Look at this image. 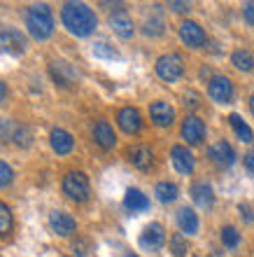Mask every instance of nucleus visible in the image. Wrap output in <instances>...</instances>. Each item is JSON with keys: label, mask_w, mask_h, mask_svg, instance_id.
I'll return each mask as SVG.
<instances>
[{"label": "nucleus", "mask_w": 254, "mask_h": 257, "mask_svg": "<svg viewBox=\"0 0 254 257\" xmlns=\"http://www.w3.org/2000/svg\"><path fill=\"white\" fill-rule=\"evenodd\" d=\"M184 73V63L177 54H163L156 59V75L163 82H177Z\"/></svg>", "instance_id": "5"}, {"label": "nucleus", "mask_w": 254, "mask_h": 257, "mask_svg": "<svg viewBox=\"0 0 254 257\" xmlns=\"http://www.w3.org/2000/svg\"><path fill=\"white\" fill-rule=\"evenodd\" d=\"M110 26H112V31L119 38H131V35L135 33V24H133V19L128 17L126 12H114L112 17H110Z\"/></svg>", "instance_id": "16"}, {"label": "nucleus", "mask_w": 254, "mask_h": 257, "mask_svg": "<svg viewBox=\"0 0 254 257\" xmlns=\"http://www.w3.org/2000/svg\"><path fill=\"white\" fill-rule=\"evenodd\" d=\"M145 33H147V35H159V33H163V21H161V19H149L147 26H145Z\"/></svg>", "instance_id": "32"}, {"label": "nucleus", "mask_w": 254, "mask_h": 257, "mask_svg": "<svg viewBox=\"0 0 254 257\" xmlns=\"http://www.w3.org/2000/svg\"><path fill=\"white\" fill-rule=\"evenodd\" d=\"M12 138H14V143L19 145V148H28L31 145V128L28 126H17L14 128V134H12Z\"/></svg>", "instance_id": "30"}, {"label": "nucleus", "mask_w": 254, "mask_h": 257, "mask_svg": "<svg viewBox=\"0 0 254 257\" xmlns=\"http://www.w3.org/2000/svg\"><path fill=\"white\" fill-rule=\"evenodd\" d=\"M124 206L128 210H133V213H140V210L149 208V199L140 190H128L126 196H124Z\"/></svg>", "instance_id": "21"}, {"label": "nucleus", "mask_w": 254, "mask_h": 257, "mask_svg": "<svg viewBox=\"0 0 254 257\" xmlns=\"http://www.w3.org/2000/svg\"><path fill=\"white\" fill-rule=\"evenodd\" d=\"M14 227V217H12V210L7 203L0 201V238H5Z\"/></svg>", "instance_id": "26"}, {"label": "nucleus", "mask_w": 254, "mask_h": 257, "mask_svg": "<svg viewBox=\"0 0 254 257\" xmlns=\"http://www.w3.org/2000/svg\"><path fill=\"white\" fill-rule=\"evenodd\" d=\"M0 52L12 56H21L26 52V35L12 26L0 28Z\"/></svg>", "instance_id": "4"}, {"label": "nucleus", "mask_w": 254, "mask_h": 257, "mask_svg": "<svg viewBox=\"0 0 254 257\" xmlns=\"http://www.w3.org/2000/svg\"><path fill=\"white\" fill-rule=\"evenodd\" d=\"M52 75H54V80H56V84H63V87H68V84L75 80V70L68 66L66 61H54Z\"/></svg>", "instance_id": "22"}, {"label": "nucleus", "mask_w": 254, "mask_h": 257, "mask_svg": "<svg viewBox=\"0 0 254 257\" xmlns=\"http://www.w3.org/2000/svg\"><path fill=\"white\" fill-rule=\"evenodd\" d=\"M228 124L233 126L235 136H238L242 143H252L254 141V131L249 128V124H245V119H242L240 115H228Z\"/></svg>", "instance_id": "23"}, {"label": "nucleus", "mask_w": 254, "mask_h": 257, "mask_svg": "<svg viewBox=\"0 0 254 257\" xmlns=\"http://www.w3.org/2000/svg\"><path fill=\"white\" fill-rule=\"evenodd\" d=\"M154 194H156V199H159L161 203H170L177 199V185L175 183H156Z\"/></svg>", "instance_id": "25"}, {"label": "nucleus", "mask_w": 254, "mask_h": 257, "mask_svg": "<svg viewBox=\"0 0 254 257\" xmlns=\"http://www.w3.org/2000/svg\"><path fill=\"white\" fill-rule=\"evenodd\" d=\"M191 199H194L196 206L201 208H210L214 203V192L207 183H194L191 185Z\"/></svg>", "instance_id": "20"}, {"label": "nucleus", "mask_w": 254, "mask_h": 257, "mask_svg": "<svg viewBox=\"0 0 254 257\" xmlns=\"http://www.w3.org/2000/svg\"><path fill=\"white\" fill-rule=\"evenodd\" d=\"M49 143H52V150L56 155H70L75 148V138L68 134L66 128H52Z\"/></svg>", "instance_id": "15"}, {"label": "nucleus", "mask_w": 254, "mask_h": 257, "mask_svg": "<svg viewBox=\"0 0 254 257\" xmlns=\"http://www.w3.org/2000/svg\"><path fill=\"white\" fill-rule=\"evenodd\" d=\"M249 108H252V112H254V94H252V98H249Z\"/></svg>", "instance_id": "39"}, {"label": "nucleus", "mask_w": 254, "mask_h": 257, "mask_svg": "<svg viewBox=\"0 0 254 257\" xmlns=\"http://www.w3.org/2000/svg\"><path fill=\"white\" fill-rule=\"evenodd\" d=\"M63 192L68 194V199H73V201L82 203L89 199V178L82 173V171H70L66 178H63Z\"/></svg>", "instance_id": "3"}, {"label": "nucleus", "mask_w": 254, "mask_h": 257, "mask_svg": "<svg viewBox=\"0 0 254 257\" xmlns=\"http://www.w3.org/2000/svg\"><path fill=\"white\" fill-rule=\"evenodd\" d=\"M207 94H210V98L214 103H231V98H233V82L224 77V75H217L207 84Z\"/></svg>", "instance_id": "6"}, {"label": "nucleus", "mask_w": 254, "mask_h": 257, "mask_svg": "<svg viewBox=\"0 0 254 257\" xmlns=\"http://www.w3.org/2000/svg\"><path fill=\"white\" fill-rule=\"evenodd\" d=\"M170 162H173L175 171L182 173V176H189V173L194 171V166H196L194 155H191L189 148H184V145H175V148L170 150Z\"/></svg>", "instance_id": "10"}, {"label": "nucleus", "mask_w": 254, "mask_h": 257, "mask_svg": "<svg viewBox=\"0 0 254 257\" xmlns=\"http://www.w3.org/2000/svg\"><path fill=\"white\" fill-rule=\"evenodd\" d=\"M14 128H17V126H12V122H10V119H0V138H12Z\"/></svg>", "instance_id": "33"}, {"label": "nucleus", "mask_w": 254, "mask_h": 257, "mask_svg": "<svg viewBox=\"0 0 254 257\" xmlns=\"http://www.w3.org/2000/svg\"><path fill=\"white\" fill-rule=\"evenodd\" d=\"M242 14H245V19H247L249 24H254V0L242 5Z\"/></svg>", "instance_id": "34"}, {"label": "nucleus", "mask_w": 254, "mask_h": 257, "mask_svg": "<svg viewBox=\"0 0 254 257\" xmlns=\"http://www.w3.org/2000/svg\"><path fill=\"white\" fill-rule=\"evenodd\" d=\"M221 243L226 245V248H238V243H240V234H238V229L235 227H224L221 229Z\"/></svg>", "instance_id": "27"}, {"label": "nucleus", "mask_w": 254, "mask_h": 257, "mask_svg": "<svg viewBox=\"0 0 254 257\" xmlns=\"http://www.w3.org/2000/svg\"><path fill=\"white\" fill-rule=\"evenodd\" d=\"M26 28L35 40H49L54 33V17L49 5L45 3H35L28 7L26 14Z\"/></svg>", "instance_id": "2"}, {"label": "nucleus", "mask_w": 254, "mask_h": 257, "mask_svg": "<svg viewBox=\"0 0 254 257\" xmlns=\"http://www.w3.org/2000/svg\"><path fill=\"white\" fill-rule=\"evenodd\" d=\"M182 138L189 143V145H201L203 138H205V124L203 119H198L196 115H189L182 124Z\"/></svg>", "instance_id": "8"}, {"label": "nucleus", "mask_w": 254, "mask_h": 257, "mask_svg": "<svg viewBox=\"0 0 254 257\" xmlns=\"http://www.w3.org/2000/svg\"><path fill=\"white\" fill-rule=\"evenodd\" d=\"M94 56H98V59H107V61L119 59V54H117V52H114L107 42H96V45H94Z\"/></svg>", "instance_id": "28"}, {"label": "nucleus", "mask_w": 254, "mask_h": 257, "mask_svg": "<svg viewBox=\"0 0 254 257\" xmlns=\"http://www.w3.org/2000/svg\"><path fill=\"white\" fill-rule=\"evenodd\" d=\"M240 210H242V220H247V222H249V220H252V213H249V208L245 206V203H242Z\"/></svg>", "instance_id": "37"}, {"label": "nucleus", "mask_w": 254, "mask_h": 257, "mask_svg": "<svg viewBox=\"0 0 254 257\" xmlns=\"http://www.w3.org/2000/svg\"><path fill=\"white\" fill-rule=\"evenodd\" d=\"M5 96H7V89H5V84L0 82V103L5 101Z\"/></svg>", "instance_id": "38"}, {"label": "nucleus", "mask_w": 254, "mask_h": 257, "mask_svg": "<svg viewBox=\"0 0 254 257\" xmlns=\"http://www.w3.org/2000/svg\"><path fill=\"white\" fill-rule=\"evenodd\" d=\"M124 257H138V255H135V252H126V255H124Z\"/></svg>", "instance_id": "40"}, {"label": "nucleus", "mask_w": 254, "mask_h": 257, "mask_svg": "<svg viewBox=\"0 0 254 257\" xmlns=\"http://www.w3.org/2000/svg\"><path fill=\"white\" fill-rule=\"evenodd\" d=\"M245 169H247L249 173H254V152L245 155Z\"/></svg>", "instance_id": "35"}, {"label": "nucleus", "mask_w": 254, "mask_h": 257, "mask_svg": "<svg viewBox=\"0 0 254 257\" xmlns=\"http://www.w3.org/2000/svg\"><path fill=\"white\" fill-rule=\"evenodd\" d=\"M61 21L77 38H89L98 26L96 12L84 3H66L61 10Z\"/></svg>", "instance_id": "1"}, {"label": "nucleus", "mask_w": 254, "mask_h": 257, "mask_svg": "<svg viewBox=\"0 0 254 257\" xmlns=\"http://www.w3.org/2000/svg\"><path fill=\"white\" fill-rule=\"evenodd\" d=\"M231 63H233L238 70L247 73V70H252L254 68V56L249 54L247 49H235L233 54H231Z\"/></svg>", "instance_id": "24"}, {"label": "nucleus", "mask_w": 254, "mask_h": 257, "mask_svg": "<svg viewBox=\"0 0 254 257\" xmlns=\"http://www.w3.org/2000/svg\"><path fill=\"white\" fill-rule=\"evenodd\" d=\"M170 7H173L175 12H187L191 5H189V3H170Z\"/></svg>", "instance_id": "36"}, {"label": "nucleus", "mask_w": 254, "mask_h": 257, "mask_svg": "<svg viewBox=\"0 0 254 257\" xmlns=\"http://www.w3.org/2000/svg\"><path fill=\"white\" fill-rule=\"evenodd\" d=\"M117 122H119V128L124 131V134H138L142 128V119H140V112L135 108H131V105H126V108H121L119 112H117Z\"/></svg>", "instance_id": "12"}, {"label": "nucleus", "mask_w": 254, "mask_h": 257, "mask_svg": "<svg viewBox=\"0 0 254 257\" xmlns=\"http://www.w3.org/2000/svg\"><path fill=\"white\" fill-rule=\"evenodd\" d=\"M149 117L156 126H170L175 119V108L168 101H154L149 105Z\"/></svg>", "instance_id": "13"}, {"label": "nucleus", "mask_w": 254, "mask_h": 257, "mask_svg": "<svg viewBox=\"0 0 254 257\" xmlns=\"http://www.w3.org/2000/svg\"><path fill=\"white\" fill-rule=\"evenodd\" d=\"M166 243V231L159 222H152L145 227V231L140 234V245L145 250H159L161 245Z\"/></svg>", "instance_id": "11"}, {"label": "nucleus", "mask_w": 254, "mask_h": 257, "mask_svg": "<svg viewBox=\"0 0 254 257\" xmlns=\"http://www.w3.org/2000/svg\"><path fill=\"white\" fill-rule=\"evenodd\" d=\"M94 138H96V143H98L103 150H112L114 145H117V136H114L112 126H110L105 119L96 122V126H94Z\"/></svg>", "instance_id": "19"}, {"label": "nucleus", "mask_w": 254, "mask_h": 257, "mask_svg": "<svg viewBox=\"0 0 254 257\" xmlns=\"http://www.w3.org/2000/svg\"><path fill=\"white\" fill-rule=\"evenodd\" d=\"M170 250H173L175 257H184L189 250L187 241H184V236L182 234H173V238H170Z\"/></svg>", "instance_id": "29"}, {"label": "nucleus", "mask_w": 254, "mask_h": 257, "mask_svg": "<svg viewBox=\"0 0 254 257\" xmlns=\"http://www.w3.org/2000/svg\"><path fill=\"white\" fill-rule=\"evenodd\" d=\"M177 227L182 229V234H187V236H194L196 231H198V215L194 213V208H184L177 210Z\"/></svg>", "instance_id": "18"}, {"label": "nucleus", "mask_w": 254, "mask_h": 257, "mask_svg": "<svg viewBox=\"0 0 254 257\" xmlns=\"http://www.w3.org/2000/svg\"><path fill=\"white\" fill-rule=\"evenodd\" d=\"M180 38L182 42L187 45V47H203L207 42V35L205 31H203L196 21H182V26H180Z\"/></svg>", "instance_id": "7"}, {"label": "nucleus", "mask_w": 254, "mask_h": 257, "mask_svg": "<svg viewBox=\"0 0 254 257\" xmlns=\"http://www.w3.org/2000/svg\"><path fill=\"white\" fill-rule=\"evenodd\" d=\"M12 180H14V171L10 169V164L0 162V190H3V187H7Z\"/></svg>", "instance_id": "31"}, {"label": "nucleus", "mask_w": 254, "mask_h": 257, "mask_svg": "<svg viewBox=\"0 0 254 257\" xmlns=\"http://www.w3.org/2000/svg\"><path fill=\"white\" fill-rule=\"evenodd\" d=\"M207 155H210V159H212L214 164H219V166H231V164L235 162V150L231 148L226 141L212 143L210 150H207Z\"/></svg>", "instance_id": "14"}, {"label": "nucleus", "mask_w": 254, "mask_h": 257, "mask_svg": "<svg viewBox=\"0 0 254 257\" xmlns=\"http://www.w3.org/2000/svg\"><path fill=\"white\" fill-rule=\"evenodd\" d=\"M49 227H52V231L56 236H70L75 231V227H77V222H75L73 215H68L63 210H52L49 213Z\"/></svg>", "instance_id": "9"}, {"label": "nucleus", "mask_w": 254, "mask_h": 257, "mask_svg": "<svg viewBox=\"0 0 254 257\" xmlns=\"http://www.w3.org/2000/svg\"><path fill=\"white\" fill-rule=\"evenodd\" d=\"M128 159H131V164H133L135 169L147 171V169H152V164H154V152L147 145H135L128 152Z\"/></svg>", "instance_id": "17"}]
</instances>
